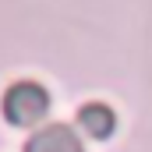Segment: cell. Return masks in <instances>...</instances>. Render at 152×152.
<instances>
[{"instance_id": "3", "label": "cell", "mask_w": 152, "mask_h": 152, "mask_svg": "<svg viewBox=\"0 0 152 152\" xmlns=\"http://www.w3.org/2000/svg\"><path fill=\"white\" fill-rule=\"evenodd\" d=\"M78 124H81V131L88 134V138H110L117 127V117L113 110L106 106V103H85L81 110H78Z\"/></svg>"}, {"instance_id": "1", "label": "cell", "mask_w": 152, "mask_h": 152, "mask_svg": "<svg viewBox=\"0 0 152 152\" xmlns=\"http://www.w3.org/2000/svg\"><path fill=\"white\" fill-rule=\"evenodd\" d=\"M46 110H50V92L39 81H14L4 92V117L18 127H28V124L42 120Z\"/></svg>"}, {"instance_id": "2", "label": "cell", "mask_w": 152, "mask_h": 152, "mask_svg": "<svg viewBox=\"0 0 152 152\" xmlns=\"http://www.w3.org/2000/svg\"><path fill=\"white\" fill-rule=\"evenodd\" d=\"M25 152H85V149H81V138L67 124H50L25 142Z\"/></svg>"}]
</instances>
